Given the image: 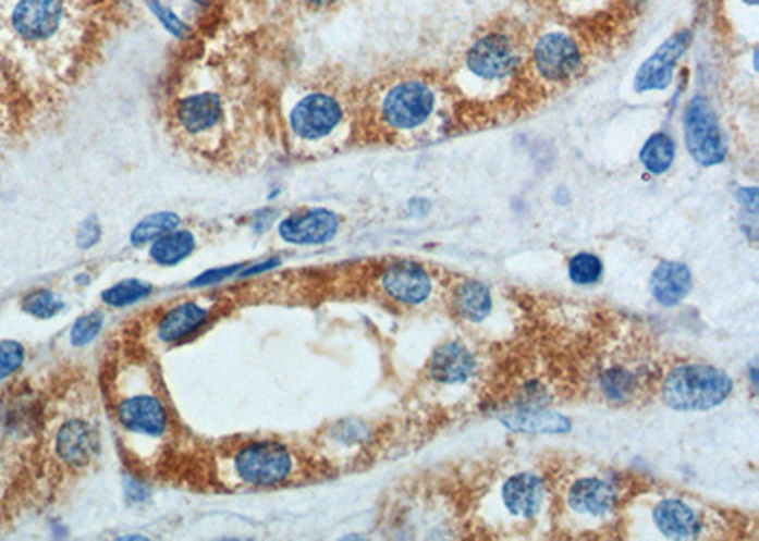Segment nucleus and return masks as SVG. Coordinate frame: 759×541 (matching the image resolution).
Returning <instances> with one entry per match:
<instances>
[{"label": "nucleus", "mask_w": 759, "mask_h": 541, "mask_svg": "<svg viewBox=\"0 0 759 541\" xmlns=\"http://www.w3.org/2000/svg\"><path fill=\"white\" fill-rule=\"evenodd\" d=\"M112 413L130 441L156 443L171 430L170 410L158 379L140 357L120 359L111 372Z\"/></svg>", "instance_id": "nucleus-1"}, {"label": "nucleus", "mask_w": 759, "mask_h": 541, "mask_svg": "<svg viewBox=\"0 0 759 541\" xmlns=\"http://www.w3.org/2000/svg\"><path fill=\"white\" fill-rule=\"evenodd\" d=\"M439 109V89L416 76L391 82L378 96V124L391 134H414L436 116Z\"/></svg>", "instance_id": "nucleus-2"}, {"label": "nucleus", "mask_w": 759, "mask_h": 541, "mask_svg": "<svg viewBox=\"0 0 759 541\" xmlns=\"http://www.w3.org/2000/svg\"><path fill=\"white\" fill-rule=\"evenodd\" d=\"M733 392L730 374L705 364L680 365L664 377L661 397L672 410L694 413L722 405Z\"/></svg>", "instance_id": "nucleus-3"}, {"label": "nucleus", "mask_w": 759, "mask_h": 541, "mask_svg": "<svg viewBox=\"0 0 759 541\" xmlns=\"http://www.w3.org/2000/svg\"><path fill=\"white\" fill-rule=\"evenodd\" d=\"M295 454L280 441H247L230 454V474L252 489L281 487L295 475Z\"/></svg>", "instance_id": "nucleus-4"}, {"label": "nucleus", "mask_w": 759, "mask_h": 541, "mask_svg": "<svg viewBox=\"0 0 759 541\" xmlns=\"http://www.w3.org/2000/svg\"><path fill=\"white\" fill-rule=\"evenodd\" d=\"M346 120V107L327 89L306 91L289 107L287 134L301 147H314L334 137Z\"/></svg>", "instance_id": "nucleus-5"}, {"label": "nucleus", "mask_w": 759, "mask_h": 541, "mask_svg": "<svg viewBox=\"0 0 759 541\" xmlns=\"http://www.w3.org/2000/svg\"><path fill=\"white\" fill-rule=\"evenodd\" d=\"M523 46L509 30H487L464 56L465 75L479 84H505L523 67Z\"/></svg>", "instance_id": "nucleus-6"}, {"label": "nucleus", "mask_w": 759, "mask_h": 541, "mask_svg": "<svg viewBox=\"0 0 759 541\" xmlns=\"http://www.w3.org/2000/svg\"><path fill=\"white\" fill-rule=\"evenodd\" d=\"M530 63L534 75L546 84L561 86L582 73V46L566 30H547L531 46Z\"/></svg>", "instance_id": "nucleus-7"}, {"label": "nucleus", "mask_w": 759, "mask_h": 541, "mask_svg": "<svg viewBox=\"0 0 759 541\" xmlns=\"http://www.w3.org/2000/svg\"><path fill=\"white\" fill-rule=\"evenodd\" d=\"M173 122L179 134L191 142H207V137H221L229 122L227 99L215 89H199L181 97L175 103Z\"/></svg>", "instance_id": "nucleus-8"}, {"label": "nucleus", "mask_w": 759, "mask_h": 541, "mask_svg": "<svg viewBox=\"0 0 759 541\" xmlns=\"http://www.w3.org/2000/svg\"><path fill=\"white\" fill-rule=\"evenodd\" d=\"M66 0H17L10 12V29L27 45H46L69 25Z\"/></svg>", "instance_id": "nucleus-9"}, {"label": "nucleus", "mask_w": 759, "mask_h": 541, "mask_svg": "<svg viewBox=\"0 0 759 541\" xmlns=\"http://www.w3.org/2000/svg\"><path fill=\"white\" fill-rule=\"evenodd\" d=\"M686 147L695 162L702 168H712L725 160L727 147L718 124L712 104L705 96H695L684 112Z\"/></svg>", "instance_id": "nucleus-10"}, {"label": "nucleus", "mask_w": 759, "mask_h": 541, "mask_svg": "<svg viewBox=\"0 0 759 541\" xmlns=\"http://www.w3.org/2000/svg\"><path fill=\"white\" fill-rule=\"evenodd\" d=\"M691 45V30L682 29L666 38L648 60L641 63L638 73L634 76V89L638 94L646 91H661L671 86L674 67L680 58L687 52Z\"/></svg>", "instance_id": "nucleus-11"}, {"label": "nucleus", "mask_w": 759, "mask_h": 541, "mask_svg": "<svg viewBox=\"0 0 759 541\" xmlns=\"http://www.w3.org/2000/svg\"><path fill=\"white\" fill-rule=\"evenodd\" d=\"M97 430L88 418L71 416L61 423L53 435V454L66 469H82L86 467L97 453Z\"/></svg>", "instance_id": "nucleus-12"}, {"label": "nucleus", "mask_w": 759, "mask_h": 541, "mask_svg": "<svg viewBox=\"0 0 759 541\" xmlns=\"http://www.w3.org/2000/svg\"><path fill=\"white\" fill-rule=\"evenodd\" d=\"M380 285L391 300L408 306L426 303L433 291L428 270L413 260H399L385 268Z\"/></svg>", "instance_id": "nucleus-13"}, {"label": "nucleus", "mask_w": 759, "mask_h": 541, "mask_svg": "<svg viewBox=\"0 0 759 541\" xmlns=\"http://www.w3.org/2000/svg\"><path fill=\"white\" fill-rule=\"evenodd\" d=\"M340 221L329 209H308L287 217L280 224V236L293 245H321L339 234Z\"/></svg>", "instance_id": "nucleus-14"}, {"label": "nucleus", "mask_w": 759, "mask_h": 541, "mask_svg": "<svg viewBox=\"0 0 759 541\" xmlns=\"http://www.w3.org/2000/svg\"><path fill=\"white\" fill-rule=\"evenodd\" d=\"M566 504L577 515L608 517L620 504V490L602 477H582L570 487Z\"/></svg>", "instance_id": "nucleus-15"}, {"label": "nucleus", "mask_w": 759, "mask_h": 541, "mask_svg": "<svg viewBox=\"0 0 759 541\" xmlns=\"http://www.w3.org/2000/svg\"><path fill=\"white\" fill-rule=\"evenodd\" d=\"M546 482L536 474H516L503 482V505L513 517L534 519L546 504Z\"/></svg>", "instance_id": "nucleus-16"}, {"label": "nucleus", "mask_w": 759, "mask_h": 541, "mask_svg": "<svg viewBox=\"0 0 759 541\" xmlns=\"http://www.w3.org/2000/svg\"><path fill=\"white\" fill-rule=\"evenodd\" d=\"M475 372V357L460 342H446L429 361V377L441 384H462Z\"/></svg>", "instance_id": "nucleus-17"}, {"label": "nucleus", "mask_w": 759, "mask_h": 541, "mask_svg": "<svg viewBox=\"0 0 759 541\" xmlns=\"http://www.w3.org/2000/svg\"><path fill=\"white\" fill-rule=\"evenodd\" d=\"M211 318V311L198 303H183L163 313L158 325V339L163 344H175L198 333Z\"/></svg>", "instance_id": "nucleus-18"}, {"label": "nucleus", "mask_w": 759, "mask_h": 541, "mask_svg": "<svg viewBox=\"0 0 759 541\" xmlns=\"http://www.w3.org/2000/svg\"><path fill=\"white\" fill-rule=\"evenodd\" d=\"M653 522L661 534L672 540H687L700 532L699 515L682 500L659 502L653 509Z\"/></svg>", "instance_id": "nucleus-19"}, {"label": "nucleus", "mask_w": 759, "mask_h": 541, "mask_svg": "<svg viewBox=\"0 0 759 541\" xmlns=\"http://www.w3.org/2000/svg\"><path fill=\"white\" fill-rule=\"evenodd\" d=\"M691 272L682 262H661L651 274V295L659 305L676 306L689 295Z\"/></svg>", "instance_id": "nucleus-20"}, {"label": "nucleus", "mask_w": 759, "mask_h": 541, "mask_svg": "<svg viewBox=\"0 0 759 541\" xmlns=\"http://www.w3.org/2000/svg\"><path fill=\"white\" fill-rule=\"evenodd\" d=\"M502 422L507 423L511 430L534 431V433H564L570 430V420L566 416L553 410H536V408L509 410L507 415L502 416Z\"/></svg>", "instance_id": "nucleus-21"}, {"label": "nucleus", "mask_w": 759, "mask_h": 541, "mask_svg": "<svg viewBox=\"0 0 759 541\" xmlns=\"http://www.w3.org/2000/svg\"><path fill=\"white\" fill-rule=\"evenodd\" d=\"M454 305L460 318L467 321H482L492 311V293L485 283L465 282L460 285L454 295Z\"/></svg>", "instance_id": "nucleus-22"}, {"label": "nucleus", "mask_w": 759, "mask_h": 541, "mask_svg": "<svg viewBox=\"0 0 759 541\" xmlns=\"http://www.w3.org/2000/svg\"><path fill=\"white\" fill-rule=\"evenodd\" d=\"M196 239L188 231H171L158 237L150 247V257L158 265L173 267L181 260H185L194 251Z\"/></svg>", "instance_id": "nucleus-23"}, {"label": "nucleus", "mask_w": 759, "mask_h": 541, "mask_svg": "<svg viewBox=\"0 0 759 541\" xmlns=\"http://www.w3.org/2000/svg\"><path fill=\"white\" fill-rule=\"evenodd\" d=\"M674 158H676V143L664 132L651 135L640 150L641 165L653 175H663L671 170Z\"/></svg>", "instance_id": "nucleus-24"}, {"label": "nucleus", "mask_w": 759, "mask_h": 541, "mask_svg": "<svg viewBox=\"0 0 759 541\" xmlns=\"http://www.w3.org/2000/svg\"><path fill=\"white\" fill-rule=\"evenodd\" d=\"M179 224H181L179 216L171 213V211H160V213H155V216L145 217V219L133 229L130 242H132L133 245H137V247H139V245L152 244L158 237H162L163 234L177 231Z\"/></svg>", "instance_id": "nucleus-25"}, {"label": "nucleus", "mask_w": 759, "mask_h": 541, "mask_svg": "<svg viewBox=\"0 0 759 541\" xmlns=\"http://www.w3.org/2000/svg\"><path fill=\"white\" fill-rule=\"evenodd\" d=\"M600 386L604 390L605 397L613 401H628L636 397L638 393V377L627 367H610L600 379Z\"/></svg>", "instance_id": "nucleus-26"}, {"label": "nucleus", "mask_w": 759, "mask_h": 541, "mask_svg": "<svg viewBox=\"0 0 759 541\" xmlns=\"http://www.w3.org/2000/svg\"><path fill=\"white\" fill-rule=\"evenodd\" d=\"M147 295H150V285L139 282V280H126V282H120L109 287L101 295V298H103L105 305L112 306V308H126V306L139 303Z\"/></svg>", "instance_id": "nucleus-27"}, {"label": "nucleus", "mask_w": 759, "mask_h": 541, "mask_svg": "<svg viewBox=\"0 0 759 541\" xmlns=\"http://www.w3.org/2000/svg\"><path fill=\"white\" fill-rule=\"evenodd\" d=\"M23 310L38 319H50L63 310L60 297L50 290L30 291L22 300Z\"/></svg>", "instance_id": "nucleus-28"}, {"label": "nucleus", "mask_w": 759, "mask_h": 541, "mask_svg": "<svg viewBox=\"0 0 759 541\" xmlns=\"http://www.w3.org/2000/svg\"><path fill=\"white\" fill-rule=\"evenodd\" d=\"M602 272H604V265L592 253H579V255H575L570 260V280L577 283V285H592V283H597Z\"/></svg>", "instance_id": "nucleus-29"}, {"label": "nucleus", "mask_w": 759, "mask_h": 541, "mask_svg": "<svg viewBox=\"0 0 759 541\" xmlns=\"http://www.w3.org/2000/svg\"><path fill=\"white\" fill-rule=\"evenodd\" d=\"M145 4L156 15V20L162 23L163 29L170 30L173 37L186 38L191 35V25L183 22L171 8L166 7L162 0H145Z\"/></svg>", "instance_id": "nucleus-30"}, {"label": "nucleus", "mask_w": 759, "mask_h": 541, "mask_svg": "<svg viewBox=\"0 0 759 541\" xmlns=\"http://www.w3.org/2000/svg\"><path fill=\"white\" fill-rule=\"evenodd\" d=\"M101 327H103V313L101 311H91V313H86V316L76 319V323L71 329L73 346H86V344H89L99 334Z\"/></svg>", "instance_id": "nucleus-31"}, {"label": "nucleus", "mask_w": 759, "mask_h": 541, "mask_svg": "<svg viewBox=\"0 0 759 541\" xmlns=\"http://www.w3.org/2000/svg\"><path fill=\"white\" fill-rule=\"evenodd\" d=\"M23 359H25V349L20 342H0V380L12 377L22 367Z\"/></svg>", "instance_id": "nucleus-32"}, {"label": "nucleus", "mask_w": 759, "mask_h": 541, "mask_svg": "<svg viewBox=\"0 0 759 541\" xmlns=\"http://www.w3.org/2000/svg\"><path fill=\"white\" fill-rule=\"evenodd\" d=\"M99 239H101V229H99V224H97L96 217H89V219H86V221L82 223L78 236H76V242H78L82 249H89V247L99 244Z\"/></svg>", "instance_id": "nucleus-33"}, {"label": "nucleus", "mask_w": 759, "mask_h": 541, "mask_svg": "<svg viewBox=\"0 0 759 541\" xmlns=\"http://www.w3.org/2000/svg\"><path fill=\"white\" fill-rule=\"evenodd\" d=\"M240 270H242V267H227L209 270V272H204V274L198 275L194 282H191V287H209V285H215V283L222 282V280L230 278V275L236 274Z\"/></svg>", "instance_id": "nucleus-34"}, {"label": "nucleus", "mask_w": 759, "mask_h": 541, "mask_svg": "<svg viewBox=\"0 0 759 541\" xmlns=\"http://www.w3.org/2000/svg\"><path fill=\"white\" fill-rule=\"evenodd\" d=\"M738 201L745 204V208L750 209V213L756 216L758 211V188H740L738 193Z\"/></svg>", "instance_id": "nucleus-35"}, {"label": "nucleus", "mask_w": 759, "mask_h": 541, "mask_svg": "<svg viewBox=\"0 0 759 541\" xmlns=\"http://www.w3.org/2000/svg\"><path fill=\"white\" fill-rule=\"evenodd\" d=\"M280 262L278 260H270V262H262V265H258V267L252 268V270H245L244 274L242 275H253V274H258V272H268V270H272L273 267H278Z\"/></svg>", "instance_id": "nucleus-36"}, {"label": "nucleus", "mask_w": 759, "mask_h": 541, "mask_svg": "<svg viewBox=\"0 0 759 541\" xmlns=\"http://www.w3.org/2000/svg\"><path fill=\"white\" fill-rule=\"evenodd\" d=\"M304 4H308L311 8H327L336 4L339 0H303Z\"/></svg>", "instance_id": "nucleus-37"}, {"label": "nucleus", "mask_w": 759, "mask_h": 541, "mask_svg": "<svg viewBox=\"0 0 759 541\" xmlns=\"http://www.w3.org/2000/svg\"><path fill=\"white\" fill-rule=\"evenodd\" d=\"M559 4H568V7H574V4H585L587 0H554Z\"/></svg>", "instance_id": "nucleus-38"}, {"label": "nucleus", "mask_w": 759, "mask_h": 541, "mask_svg": "<svg viewBox=\"0 0 759 541\" xmlns=\"http://www.w3.org/2000/svg\"><path fill=\"white\" fill-rule=\"evenodd\" d=\"M743 2L750 4V7H756V4H758V0H743Z\"/></svg>", "instance_id": "nucleus-39"}, {"label": "nucleus", "mask_w": 759, "mask_h": 541, "mask_svg": "<svg viewBox=\"0 0 759 541\" xmlns=\"http://www.w3.org/2000/svg\"><path fill=\"white\" fill-rule=\"evenodd\" d=\"M191 2H206V0H191Z\"/></svg>", "instance_id": "nucleus-40"}, {"label": "nucleus", "mask_w": 759, "mask_h": 541, "mask_svg": "<svg viewBox=\"0 0 759 541\" xmlns=\"http://www.w3.org/2000/svg\"><path fill=\"white\" fill-rule=\"evenodd\" d=\"M2 471H4V469H2V462H0V475H2Z\"/></svg>", "instance_id": "nucleus-41"}]
</instances>
